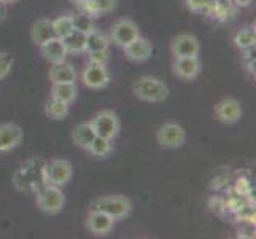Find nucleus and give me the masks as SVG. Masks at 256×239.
<instances>
[{
  "label": "nucleus",
  "instance_id": "f03ea898",
  "mask_svg": "<svg viewBox=\"0 0 256 239\" xmlns=\"http://www.w3.org/2000/svg\"><path fill=\"white\" fill-rule=\"evenodd\" d=\"M91 209L105 212L114 220H120L128 217L132 212V202L129 198L121 196V194H108V196L96 198L91 204Z\"/></svg>",
  "mask_w": 256,
  "mask_h": 239
},
{
  "label": "nucleus",
  "instance_id": "412c9836",
  "mask_svg": "<svg viewBox=\"0 0 256 239\" xmlns=\"http://www.w3.org/2000/svg\"><path fill=\"white\" fill-rule=\"evenodd\" d=\"M64 45L68 53H75V55H80V53L86 51V34L82 31L74 29L67 37L62 39Z\"/></svg>",
  "mask_w": 256,
  "mask_h": 239
},
{
  "label": "nucleus",
  "instance_id": "f257e3e1",
  "mask_svg": "<svg viewBox=\"0 0 256 239\" xmlns=\"http://www.w3.org/2000/svg\"><path fill=\"white\" fill-rule=\"evenodd\" d=\"M136 97L145 102H164L169 96V88L156 77H142L132 86Z\"/></svg>",
  "mask_w": 256,
  "mask_h": 239
},
{
  "label": "nucleus",
  "instance_id": "0eeeda50",
  "mask_svg": "<svg viewBox=\"0 0 256 239\" xmlns=\"http://www.w3.org/2000/svg\"><path fill=\"white\" fill-rule=\"evenodd\" d=\"M110 35H112V40L114 45L124 48L132 40H136L138 37L140 29L132 20H120L113 24Z\"/></svg>",
  "mask_w": 256,
  "mask_h": 239
},
{
  "label": "nucleus",
  "instance_id": "9b49d317",
  "mask_svg": "<svg viewBox=\"0 0 256 239\" xmlns=\"http://www.w3.org/2000/svg\"><path fill=\"white\" fill-rule=\"evenodd\" d=\"M22 129L14 125V123H4L0 125V153L12 152L21 144L22 140Z\"/></svg>",
  "mask_w": 256,
  "mask_h": 239
},
{
  "label": "nucleus",
  "instance_id": "9d476101",
  "mask_svg": "<svg viewBox=\"0 0 256 239\" xmlns=\"http://www.w3.org/2000/svg\"><path fill=\"white\" fill-rule=\"evenodd\" d=\"M172 55L175 58H186V56H199L200 45L199 40L190 34L176 35L170 43Z\"/></svg>",
  "mask_w": 256,
  "mask_h": 239
},
{
  "label": "nucleus",
  "instance_id": "393cba45",
  "mask_svg": "<svg viewBox=\"0 0 256 239\" xmlns=\"http://www.w3.org/2000/svg\"><path fill=\"white\" fill-rule=\"evenodd\" d=\"M52 24V31H54V35L59 39H64L67 35L74 31V23H72V16H60L58 20L51 21Z\"/></svg>",
  "mask_w": 256,
  "mask_h": 239
},
{
  "label": "nucleus",
  "instance_id": "a211bd4d",
  "mask_svg": "<svg viewBox=\"0 0 256 239\" xmlns=\"http://www.w3.org/2000/svg\"><path fill=\"white\" fill-rule=\"evenodd\" d=\"M94 137H96V131L91 126V123H80L72 131V140L75 142V145L84 150L90 148Z\"/></svg>",
  "mask_w": 256,
  "mask_h": 239
},
{
  "label": "nucleus",
  "instance_id": "6ab92c4d",
  "mask_svg": "<svg viewBox=\"0 0 256 239\" xmlns=\"http://www.w3.org/2000/svg\"><path fill=\"white\" fill-rule=\"evenodd\" d=\"M76 85L75 83H52L51 86V97L52 99L72 104L76 99Z\"/></svg>",
  "mask_w": 256,
  "mask_h": 239
},
{
  "label": "nucleus",
  "instance_id": "b1692460",
  "mask_svg": "<svg viewBox=\"0 0 256 239\" xmlns=\"http://www.w3.org/2000/svg\"><path fill=\"white\" fill-rule=\"evenodd\" d=\"M254 42H256V34L254 28H245L239 31L234 35V43L239 50H250L254 48Z\"/></svg>",
  "mask_w": 256,
  "mask_h": 239
},
{
  "label": "nucleus",
  "instance_id": "7c9ffc66",
  "mask_svg": "<svg viewBox=\"0 0 256 239\" xmlns=\"http://www.w3.org/2000/svg\"><path fill=\"white\" fill-rule=\"evenodd\" d=\"M237 191H239L240 194H246L250 191V182L245 180V179L239 180V182H237Z\"/></svg>",
  "mask_w": 256,
  "mask_h": 239
},
{
  "label": "nucleus",
  "instance_id": "72a5a7b5",
  "mask_svg": "<svg viewBox=\"0 0 256 239\" xmlns=\"http://www.w3.org/2000/svg\"><path fill=\"white\" fill-rule=\"evenodd\" d=\"M2 2H5V4H13V2H16V0H2Z\"/></svg>",
  "mask_w": 256,
  "mask_h": 239
},
{
  "label": "nucleus",
  "instance_id": "7ed1b4c3",
  "mask_svg": "<svg viewBox=\"0 0 256 239\" xmlns=\"http://www.w3.org/2000/svg\"><path fill=\"white\" fill-rule=\"evenodd\" d=\"M37 204L38 207L50 215H56L64 209L66 196L60 191V187L46 183L42 190L37 191Z\"/></svg>",
  "mask_w": 256,
  "mask_h": 239
},
{
  "label": "nucleus",
  "instance_id": "473e14b6",
  "mask_svg": "<svg viewBox=\"0 0 256 239\" xmlns=\"http://www.w3.org/2000/svg\"><path fill=\"white\" fill-rule=\"evenodd\" d=\"M234 4L239 5V7H248L250 0H234Z\"/></svg>",
  "mask_w": 256,
  "mask_h": 239
},
{
  "label": "nucleus",
  "instance_id": "423d86ee",
  "mask_svg": "<svg viewBox=\"0 0 256 239\" xmlns=\"http://www.w3.org/2000/svg\"><path fill=\"white\" fill-rule=\"evenodd\" d=\"M156 140L164 148H180L186 142V131L176 123H166L158 129Z\"/></svg>",
  "mask_w": 256,
  "mask_h": 239
},
{
  "label": "nucleus",
  "instance_id": "f8f14e48",
  "mask_svg": "<svg viewBox=\"0 0 256 239\" xmlns=\"http://www.w3.org/2000/svg\"><path fill=\"white\" fill-rule=\"evenodd\" d=\"M124 55L134 63H145L153 55V43L138 35L136 40H132L129 45L124 47Z\"/></svg>",
  "mask_w": 256,
  "mask_h": 239
},
{
  "label": "nucleus",
  "instance_id": "2eb2a0df",
  "mask_svg": "<svg viewBox=\"0 0 256 239\" xmlns=\"http://www.w3.org/2000/svg\"><path fill=\"white\" fill-rule=\"evenodd\" d=\"M174 72L176 77L183 80L196 78L200 72V61L198 56H186V58H175Z\"/></svg>",
  "mask_w": 256,
  "mask_h": 239
},
{
  "label": "nucleus",
  "instance_id": "a878e982",
  "mask_svg": "<svg viewBox=\"0 0 256 239\" xmlns=\"http://www.w3.org/2000/svg\"><path fill=\"white\" fill-rule=\"evenodd\" d=\"M88 150H90V152H91L94 156H99V158L107 156V155L112 152L110 139H105V137H100V136H96Z\"/></svg>",
  "mask_w": 256,
  "mask_h": 239
},
{
  "label": "nucleus",
  "instance_id": "4468645a",
  "mask_svg": "<svg viewBox=\"0 0 256 239\" xmlns=\"http://www.w3.org/2000/svg\"><path fill=\"white\" fill-rule=\"evenodd\" d=\"M40 51H42V56L51 64L62 63V61H66V58L68 55V51H67V48L64 45L62 39H59V37H52L51 40H48V42L43 43V45H40Z\"/></svg>",
  "mask_w": 256,
  "mask_h": 239
},
{
  "label": "nucleus",
  "instance_id": "5701e85b",
  "mask_svg": "<svg viewBox=\"0 0 256 239\" xmlns=\"http://www.w3.org/2000/svg\"><path fill=\"white\" fill-rule=\"evenodd\" d=\"M68 105L70 104L52 99L51 97V101H48L46 107H45V113H46V117L51 120H64L68 115Z\"/></svg>",
  "mask_w": 256,
  "mask_h": 239
},
{
  "label": "nucleus",
  "instance_id": "20e7f679",
  "mask_svg": "<svg viewBox=\"0 0 256 239\" xmlns=\"http://www.w3.org/2000/svg\"><path fill=\"white\" fill-rule=\"evenodd\" d=\"M90 123L96 131V136H100L110 140L116 137L121 129L118 115L112 110H102L100 113H97Z\"/></svg>",
  "mask_w": 256,
  "mask_h": 239
},
{
  "label": "nucleus",
  "instance_id": "1a4fd4ad",
  "mask_svg": "<svg viewBox=\"0 0 256 239\" xmlns=\"http://www.w3.org/2000/svg\"><path fill=\"white\" fill-rule=\"evenodd\" d=\"M83 83L91 90H102L110 83V74L105 64L90 63L83 70Z\"/></svg>",
  "mask_w": 256,
  "mask_h": 239
},
{
  "label": "nucleus",
  "instance_id": "4be33fe9",
  "mask_svg": "<svg viewBox=\"0 0 256 239\" xmlns=\"http://www.w3.org/2000/svg\"><path fill=\"white\" fill-rule=\"evenodd\" d=\"M110 45V40L105 34L99 31H90L86 34V51H107Z\"/></svg>",
  "mask_w": 256,
  "mask_h": 239
},
{
  "label": "nucleus",
  "instance_id": "6e6552de",
  "mask_svg": "<svg viewBox=\"0 0 256 239\" xmlns=\"http://www.w3.org/2000/svg\"><path fill=\"white\" fill-rule=\"evenodd\" d=\"M215 117L224 125H234L242 117V107L239 101L232 99V97H224L215 105Z\"/></svg>",
  "mask_w": 256,
  "mask_h": 239
},
{
  "label": "nucleus",
  "instance_id": "dca6fc26",
  "mask_svg": "<svg viewBox=\"0 0 256 239\" xmlns=\"http://www.w3.org/2000/svg\"><path fill=\"white\" fill-rule=\"evenodd\" d=\"M50 80L52 83H75L76 80V72L72 64L66 63H58L52 64L50 69Z\"/></svg>",
  "mask_w": 256,
  "mask_h": 239
},
{
  "label": "nucleus",
  "instance_id": "c85d7f7f",
  "mask_svg": "<svg viewBox=\"0 0 256 239\" xmlns=\"http://www.w3.org/2000/svg\"><path fill=\"white\" fill-rule=\"evenodd\" d=\"M107 51H90V63L105 64L107 63Z\"/></svg>",
  "mask_w": 256,
  "mask_h": 239
},
{
  "label": "nucleus",
  "instance_id": "bb28decb",
  "mask_svg": "<svg viewBox=\"0 0 256 239\" xmlns=\"http://www.w3.org/2000/svg\"><path fill=\"white\" fill-rule=\"evenodd\" d=\"M72 23H74V29L82 31L84 34H88L90 31L94 29V23L91 20V15H88V13H82V15L72 16Z\"/></svg>",
  "mask_w": 256,
  "mask_h": 239
},
{
  "label": "nucleus",
  "instance_id": "aec40b11",
  "mask_svg": "<svg viewBox=\"0 0 256 239\" xmlns=\"http://www.w3.org/2000/svg\"><path fill=\"white\" fill-rule=\"evenodd\" d=\"M80 4L84 13L96 16L112 12L116 7V0H80Z\"/></svg>",
  "mask_w": 256,
  "mask_h": 239
},
{
  "label": "nucleus",
  "instance_id": "ddd939ff",
  "mask_svg": "<svg viewBox=\"0 0 256 239\" xmlns=\"http://www.w3.org/2000/svg\"><path fill=\"white\" fill-rule=\"evenodd\" d=\"M114 225V218L107 215L105 212L100 210H94L91 209V212L88 214L86 218V226L91 233L97 234V236H105L108 234Z\"/></svg>",
  "mask_w": 256,
  "mask_h": 239
},
{
  "label": "nucleus",
  "instance_id": "39448f33",
  "mask_svg": "<svg viewBox=\"0 0 256 239\" xmlns=\"http://www.w3.org/2000/svg\"><path fill=\"white\" fill-rule=\"evenodd\" d=\"M43 172H45L46 183L54 185V187H64L72 179L74 167L67 159H52L48 166H45Z\"/></svg>",
  "mask_w": 256,
  "mask_h": 239
},
{
  "label": "nucleus",
  "instance_id": "cd10ccee",
  "mask_svg": "<svg viewBox=\"0 0 256 239\" xmlns=\"http://www.w3.org/2000/svg\"><path fill=\"white\" fill-rule=\"evenodd\" d=\"M12 67H13V56L10 53L2 51L0 53V80H4L12 72Z\"/></svg>",
  "mask_w": 256,
  "mask_h": 239
},
{
  "label": "nucleus",
  "instance_id": "f3484780",
  "mask_svg": "<svg viewBox=\"0 0 256 239\" xmlns=\"http://www.w3.org/2000/svg\"><path fill=\"white\" fill-rule=\"evenodd\" d=\"M30 37L35 45H43L45 42L51 40L52 37H56L54 31H52V24L50 20H38L35 21L30 31Z\"/></svg>",
  "mask_w": 256,
  "mask_h": 239
},
{
  "label": "nucleus",
  "instance_id": "f704fd0d",
  "mask_svg": "<svg viewBox=\"0 0 256 239\" xmlns=\"http://www.w3.org/2000/svg\"><path fill=\"white\" fill-rule=\"evenodd\" d=\"M78 2H80V0H78Z\"/></svg>",
  "mask_w": 256,
  "mask_h": 239
},
{
  "label": "nucleus",
  "instance_id": "2f4dec72",
  "mask_svg": "<svg viewBox=\"0 0 256 239\" xmlns=\"http://www.w3.org/2000/svg\"><path fill=\"white\" fill-rule=\"evenodd\" d=\"M6 18V4L0 0V23H4Z\"/></svg>",
  "mask_w": 256,
  "mask_h": 239
},
{
  "label": "nucleus",
  "instance_id": "c756f323",
  "mask_svg": "<svg viewBox=\"0 0 256 239\" xmlns=\"http://www.w3.org/2000/svg\"><path fill=\"white\" fill-rule=\"evenodd\" d=\"M244 206L245 204H244V201H240V198H234L226 204V209H231L232 212H237V210H240Z\"/></svg>",
  "mask_w": 256,
  "mask_h": 239
}]
</instances>
